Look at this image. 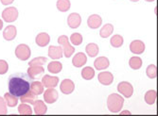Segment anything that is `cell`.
<instances>
[{"label":"cell","instance_id":"cell-1","mask_svg":"<svg viewBox=\"0 0 158 116\" xmlns=\"http://www.w3.org/2000/svg\"><path fill=\"white\" fill-rule=\"evenodd\" d=\"M32 80L33 78L25 73H16L10 75L8 79L9 93L17 97L24 95L30 91Z\"/></svg>","mask_w":158,"mask_h":116},{"label":"cell","instance_id":"cell-2","mask_svg":"<svg viewBox=\"0 0 158 116\" xmlns=\"http://www.w3.org/2000/svg\"><path fill=\"white\" fill-rule=\"evenodd\" d=\"M124 104V98L118 94H111L107 98L108 110L113 113H118L121 110Z\"/></svg>","mask_w":158,"mask_h":116},{"label":"cell","instance_id":"cell-3","mask_svg":"<svg viewBox=\"0 0 158 116\" xmlns=\"http://www.w3.org/2000/svg\"><path fill=\"white\" fill-rule=\"evenodd\" d=\"M58 42L63 49V53L65 58H70L75 52V48L70 45L69 39L66 35H62L58 38Z\"/></svg>","mask_w":158,"mask_h":116},{"label":"cell","instance_id":"cell-4","mask_svg":"<svg viewBox=\"0 0 158 116\" xmlns=\"http://www.w3.org/2000/svg\"><path fill=\"white\" fill-rule=\"evenodd\" d=\"M31 48L28 46L25 45V43H21V45L17 46L15 48V56L17 57V59L20 61H27L31 57Z\"/></svg>","mask_w":158,"mask_h":116},{"label":"cell","instance_id":"cell-5","mask_svg":"<svg viewBox=\"0 0 158 116\" xmlns=\"http://www.w3.org/2000/svg\"><path fill=\"white\" fill-rule=\"evenodd\" d=\"M2 18L7 23H12L18 18V10L14 7H9L2 12Z\"/></svg>","mask_w":158,"mask_h":116},{"label":"cell","instance_id":"cell-6","mask_svg":"<svg viewBox=\"0 0 158 116\" xmlns=\"http://www.w3.org/2000/svg\"><path fill=\"white\" fill-rule=\"evenodd\" d=\"M118 91L119 94H121L124 97L130 98L134 94V87L130 82L127 81H121L118 85Z\"/></svg>","mask_w":158,"mask_h":116},{"label":"cell","instance_id":"cell-7","mask_svg":"<svg viewBox=\"0 0 158 116\" xmlns=\"http://www.w3.org/2000/svg\"><path fill=\"white\" fill-rule=\"evenodd\" d=\"M59 98L58 92L54 88H48L46 92H44V100L48 104H53L55 103Z\"/></svg>","mask_w":158,"mask_h":116},{"label":"cell","instance_id":"cell-8","mask_svg":"<svg viewBox=\"0 0 158 116\" xmlns=\"http://www.w3.org/2000/svg\"><path fill=\"white\" fill-rule=\"evenodd\" d=\"M60 90L64 94H70L75 90V84L71 79H64L61 83Z\"/></svg>","mask_w":158,"mask_h":116},{"label":"cell","instance_id":"cell-9","mask_svg":"<svg viewBox=\"0 0 158 116\" xmlns=\"http://www.w3.org/2000/svg\"><path fill=\"white\" fill-rule=\"evenodd\" d=\"M81 17L79 13L73 12L68 15L67 17V25L71 28H78L81 26Z\"/></svg>","mask_w":158,"mask_h":116},{"label":"cell","instance_id":"cell-10","mask_svg":"<svg viewBox=\"0 0 158 116\" xmlns=\"http://www.w3.org/2000/svg\"><path fill=\"white\" fill-rule=\"evenodd\" d=\"M130 50L134 54L140 55L145 51V43L140 40L133 41L130 45Z\"/></svg>","mask_w":158,"mask_h":116},{"label":"cell","instance_id":"cell-11","mask_svg":"<svg viewBox=\"0 0 158 116\" xmlns=\"http://www.w3.org/2000/svg\"><path fill=\"white\" fill-rule=\"evenodd\" d=\"M98 79L100 84L104 86H109L114 81V76L111 72H102L98 76Z\"/></svg>","mask_w":158,"mask_h":116},{"label":"cell","instance_id":"cell-12","mask_svg":"<svg viewBox=\"0 0 158 116\" xmlns=\"http://www.w3.org/2000/svg\"><path fill=\"white\" fill-rule=\"evenodd\" d=\"M42 83L46 88H55L59 83V78L46 75L42 78Z\"/></svg>","mask_w":158,"mask_h":116},{"label":"cell","instance_id":"cell-13","mask_svg":"<svg viewBox=\"0 0 158 116\" xmlns=\"http://www.w3.org/2000/svg\"><path fill=\"white\" fill-rule=\"evenodd\" d=\"M102 19L98 14H92V15L88 17L87 25L92 30H97V28H98L102 26Z\"/></svg>","mask_w":158,"mask_h":116},{"label":"cell","instance_id":"cell-14","mask_svg":"<svg viewBox=\"0 0 158 116\" xmlns=\"http://www.w3.org/2000/svg\"><path fill=\"white\" fill-rule=\"evenodd\" d=\"M109 65H110V62L106 57H98L94 62V66L96 70H98V71L107 69Z\"/></svg>","mask_w":158,"mask_h":116},{"label":"cell","instance_id":"cell-15","mask_svg":"<svg viewBox=\"0 0 158 116\" xmlns=\"http://www.w3.org/2000/svg\"><path fill=\"white\" fill-rule=\"evenodd\" d=\"M17 34V30L14 26H8L3 31V38L6 41H12L15 39Z\"/></svg>","mask_w":158,"mask_h":116},{"label":"cell","instance_id":"cell-16","mask_svg":"<svg viewBox=\"0 0 158 116\" xmlns=\"http://www.w3.org/2000/svg\"><path fill=\"white\" fill-rule=\"evenodd\" d=\"M63 49L61 46H50L48 47V56L52 60H59L63 58Z\"/></svg>","mask_w":158,"mask_h":116},{"label":"cell","instance_id":"cell-17","mask_svg":"<svg viewBox=\"0 0 158 116\" xmlns=\"http://www.w3.org/2000/svg\"><path fill=\"white\" fill-rule=\"evenodd\" d=\"M35 42H36L38 46L45 47L48 45L49 42H50V36L46 32H41L36 36Z\"/></svg>","mask_w":158,"mask_h":116},{"label":"cell","instance_id":"cell-18","mask_svg":"<svg viewBox=\"0 0 158 116\" xmlns=\"http://www.w3.org/2000/svg\"><path fill=\"white\" fill-rule=\"evenodd\" d=\"M86 62H87V57H86V55L84 53H77L74 58H73V60H72V64L77 67V68H80L81 66H83Z\"/></svg>","mask_w":158,"mask_h":116},{"label":"cell","instance_id":"cell-19","mask_svg":"<svg viewBox=\"0 0 158 116\" xmlns=\"http://www.w3.org/2000/svg\"><path fill=\"white\" fill-rule=\"evenodd\" d=\"M33 106H34V113L36 115H44L48 111V107L44 103V101H43V100H38L37 99L34 102Z\"/></svg>","mask_w":158,"mask_h":116},{"label":"cell","instance_id":"cell-20","mask_svg":"<svg viewBox=\"0 0 158 116\" xmlns=\"http://www.w3.org/2000/svg\"><path fill=\"white\" fill-rule=\"evenodd\" d=\"M37 94H33L31 91H28L27 94H25L24 95L20 96V101L22 103H27V104H34L35 101L38 99L37 98Z\"/></svg>","mask_w":158,"mask_h":116},{"label":"cell","instance_id":"cell-21","mask_svg":"<svg viewBox=\"0 0 158 116\" xmlns=\"http://www.w3.org/2000/svg\"><path fill=\"white\" fill-rule=\"evenodd\" d=\"M45 72V69L43 66H38V65H35V66H30V68L27 69V74L30 76L31 78L34 79L35 77L43 74Z\"/></svg>","mask_w":158,"mask_h":116},{"label":"cell","instance_id":"cell-22","mask_svg":"<svg viewBox=\"0 0 158 116\" xmlns=\"http://www.w3.org/2000/svg\"><path fill=\"white\" fill-rule=\"evenodd\" d=\"M44 88L45 87L41 81H32L31 84L30 91H31L33 94H35L37 95H40L44 93Z\"/></svg>","mask_w":158,"mask_h":116},{"label":"cell","instance_id":"cell-23","mask_svg":"<svg viewBox=\"0 0 158 116\" xmlns=\"http://www.w3.org/2000/svg\"><path fill=\"white\" fill-rule=\"evenodd\" d=\"M4 99H5V102H6L7 106H9V107L13 108V107L17 106V104H18V97L11 94L10 93L5 94Z\"/></svg>","mask_w":158,"mask_h":116},{"label":"cell","instance_id":"cell-24","mask_svg":"<svg viewBox=\"0 0 158 116\" xmlns=\"http://www.w3.org/2000/svg\"><path fill=\"white\" fill-rule=\"evenodd\" d=\"M85 51H86V53H87V55L89 57L94 58V57H96L98 54L99 48H98V45H96V43L90 42V43H88V45L85 46Z\"/></svg>","mask_w":158,"mask_h":116},{"label":"cell","instance_id":"cell-25","mask_svg":"<svg viewBox=\"0 0 158 116\" xmlns=\"http://www.w3.org/2000/svg\"><path fill=\"white\" fill-rule=\"evenodd\" d=\"M114 31V26L112 24H106L100 28L99 35L102 38H108Z\"/></svg>","mask_w":158,"mask_h":116},{"label":"cell","instance_id":"cell-26","mask_svg":"<svg viewBox=\"0 0 158 116\" xmlns=\"http://www.w3.org/2000/svg\"><path fill=\"white\" fill-rule=\"evenodd\" d=\"M63 69V64L59 62H51L48 65V70L52 74H58L62 71Z\"/></svg>","mask_w":158,"mask_h":116},{"label":"cell","instance_id":"cell-27","mask_svg":"<svg viewBox=\"0 0 158 116\" xmlns=\"http://www.w3.org/2000/svg\"><path fill=\"white\" fill-rule=\"evenodd\" d=\"M81 77L85 80H91L95 77V70L90 66L84 67L81 71Z\"/></svg>","mask_w":158,"mask_h":116},{"label":"cell","instance_id":"cell-28","mask_svg":"<svg viewBox=\"0 0 158 116\" xmlns=\"http://www.w3.org/2000/svg\"><path fill=\"white\" fill-rule=\"evenodd\" d=\"M156 97H157V93L154 90H150L145 94V101L148 105H153L156 101Z\"/></svg>","mask_w":158,"mask_h":116},{"label":"cell","instance_id":"cell-29","mask_svg":"<svg viewBox=\"0 0 158 116\" xmlns=\"http://www.w3.org/2000/svg\"><path fill=\"white\" fill-rule=\"evenodd\" d=\"M123 42H124V40H123V37L121 35H114L111 40H110V43H111V46L114 48H118L120 46H122L123 45Z\"/></svg>","mask_w":158,"mask_h":116},{"label":"cell","instance_id":"cell-30","mask_svg":"<svg viewBox=\"0 0 158 116\" xmlns=\"http://www.w3.org/2000/svg\"><path fill=\"white\" fill-rule=\"evenodd\" d=\"M56 6H57L58 10H60L62 12H65V11L69 10V9L71 7V3H70V0H58Z\"/></svg>","mask_w":158,"mask_h":116},{"label":"cell","instance_id":"cell-31","mask_svg":"<svg viewBox=\"0 0 158 116\" xmlns=\"http://www.w3.org/2000/svg\"><path fill=\"white\" fill-rule=\"evenodd\" d=\"M129 65L134 70H138L142 67V60L139 57H133L129 61Z\"/></svg>","mask_w":158,"mask_h":116},{"label":"cell","instance_id":"cell-32","mask_svg":"<svg viewBox=\"0 0 158 116\" xmlns=\"http://www.w3.org/2000/svg\"><path fill=\"white\" fill-rule=\"evenodd\" d=\"M18 112L22 115H31L32 110L30 105H27V103H22L18 107Z\"/></svg>","mask_w":158,"mask_h":116},{"label":"cell","instance_id":"cell-33","mask_svg":"<svg viewBox=\"0 0 158 116\" xmlns=\"http://www.w3.org/2000/svg\"><path fill=\"white\" fill-rule=\"evenodd\" d=\"M47 62H48L47 58H45V57H37V58H35V59L31 60L30 62H28V65H30V66H35V65L43 66Z\"/></svg>","mask_w":158,"mask_h":116},{"label":"cell","instance_id":"cell-34","mask_svg":"<svg viewBox=\"0 0 158 116\" xmlns=\"http://www.w3.org/2000/svg\"><path fill=\"white\" fill-rule=\"evenodd\" d=\"M70 42L72 43L73 46H80L82 42V36L81 33H73L70 36Z\"/></svg>","mask_w":158,"mask_h":116},{"label":"cell","instance_id":"cell-35","mask_svg":"<svg viewBox=\"0 0 158 116\" xmlns=\"http://www.w3.org/2000/svg\"><path fill=\"white\" fill-rule=\"evenodd\" d=\"M146 75L149 78H155L157 77V68L154 64H151L146 69Z\"/></svg>","mask_w":158,"mask_h":116},{"label":"cell","instance_id":"cell-36","mask_svg":"<svg viewBox=\"0 0 158 116\" xmlns=\"http://www.w3.org/2000/svg\"><path fill=\"white\" fill-rule=\"evenodd\" d=\"M9 70V64L6 61L0 60V75H5Z\"/></svg>","mask_w":158,"mask_h":116},{"label":"cell","instance_id":"cell-37","mask_svg":"<svg viewBox=\"0 0 158 116\" xmlns=\"http://www.w3.org/2000/svg\"><path fill=\"white\" fill-rule=\"evenodd\" d=\"M7 112V104L5 102V99L0 96V115H5Z\"/></svg>","mask_w":158,"mask_h":116},{"label":"cell","instance_id":"cell-38","mask_svg":"<svg viewBox=\"0 0 158 116\" xmlns=\"http://www.w3.org/2000/svg\"><path fill=\"white\" fill-rule=\"evenodd\" d=\"M3 5H10L14 0H0Z\"/></svg>","mask_w":158,"mask_h":116},{"label":"cell","instance_id":"cell-39","mask_svg":"<svg viewBox=\"0 0 158 116\" xmlns=\"http://www.w3.org/2000/svg\"><path fill=\"white\" fill-rule=\"evenodd\" d=\"M120 114H121V115H123V114H131V112H130V111H128V110H124V111H121Z\"/></svg>","mask_w":158,"mask_h":116},{"label":"cell","instance_id":"cell-40","mask_svg":"<svg viewBox=\"0 0 158 116\" xmlns=\"http://www.w3.org/2000/svg\"><path fill=\"white\" fill-rule=\"evenodd\" d=\"M2 28H3V21L0 19V30H1Z\"/></svg>","mask_w":158,"mask_h":116},{"label":"cell","instance_id":"cell-41","mask_svg":"<svg viewBox=\"0 0 158 116\" xmlns=\"http://www.w3.org/2000/svg\"><path fill=\"white\" fill-rule=\"evenodd\" d=\"M154 13L157 14V7H155V9H154Z\"/></svg>","mask_w":158,"mask_h":116},{"label":"cell","instance_id":"cell-42","mask_svg":"<svg viewBox=\"0 0 158 116\" xmlns=\"http://www.w3.org/2000/svg\"><path fill=\"white\" fill-rule=\"evenodd\" d=\"M145 1H147V2H153L154 0H145Z\"/></svg>","mask_w":158,"mask_h":116},{"label":"cell","instance_id":"cell-43","mask_svg":"<svg viewBox=\"0 0 158 116\" xmlns=\"http://www.w3.org/2000/svg\"><path fill=\"white\" fill-rule=\"evenodd\" d=\"M131 1H132V2H138L139 0H131Z\"/></svg>","mask_w":158,"mask_h":116}]
</instances>
